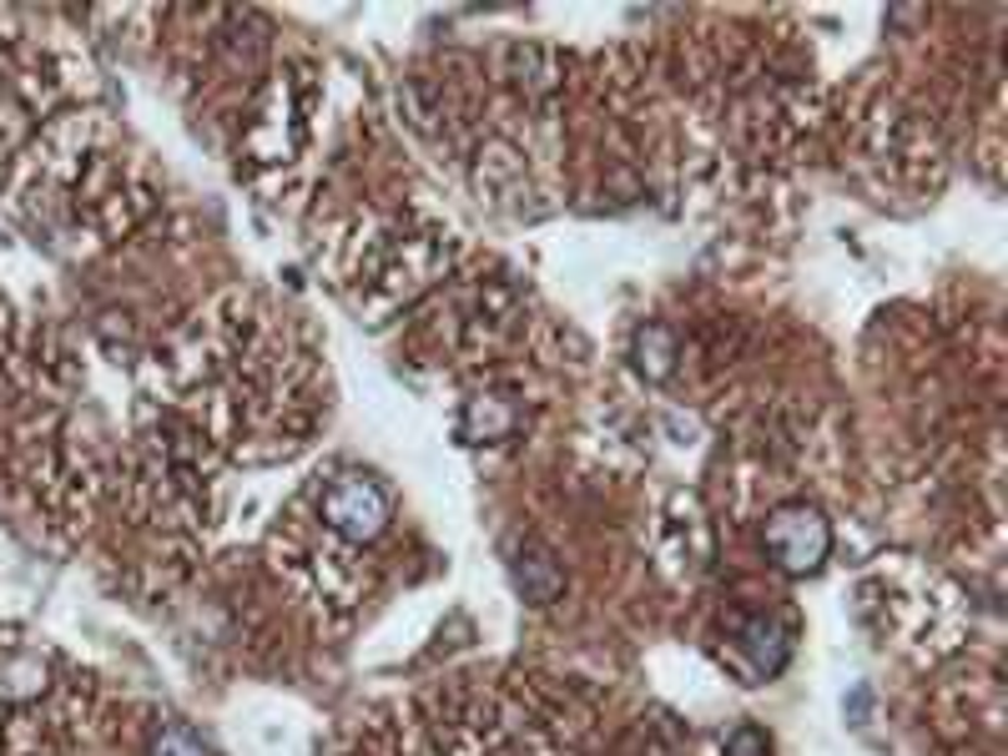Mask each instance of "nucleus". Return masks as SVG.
I'll list each match as a JSON object with an SVG mask.
<instances>
[{"label":"nucleus","instance_id":"7","mask_svg":"<svg viewBox=\"0 0 1008 756\" xmlns=\"http://www.w3.org/2000/svg\"><path fill=\"white\" fill-rule=\"evenodd\" d=\"M726 746H732V756H761V752H767V742H761V731H751V727H742Z\"/></svg>","mask_w":1008,"mask_h":756},{"label":"nucleus","instance_id":"1","mask_svg":"<svg viewBox=\"0 0 1008 756\" xmlns=\"http://www.w3.org/2000/svg\"><path fill=\"white\" fill-rule=\"evenodd\" d=\"M767 550L787 575H812L832 550V524L817 505H782L767 520Z\"/></svg>","mask_w":1008,"mask_h":756},{"label":"nucleus","instance_id":"2","mask_svg":"<svg viewBox=\"0 0 1008 756\" xmlns=\"http://www.w3.org/2000/svg\"><path fill=\"white\" fill-rule=\"evenodd\" d=\"M323 520L348 540H373L388 524V495L363 474H338L323 489Z\"/></svg>","mask_w":1008,"mask_h":756},{"label":"nucleus","instance_id":"6","mask_svg":"<svg viewBox=\"0 0 1008 756\" xmlns=\"http://www.w3.org/2000/svg\"><path fill=\"white\" fill-rule=\"evenodd\" d=\"M505 434L510 429V409H495V399H484V404H474L470 409V434Z\"/></svg>","mask_w":1008,"mask_h":756},{"label":"nucleus","instance_id":"3","mask_svg":"<svg viewBox=\"0 0 1008 756\" xmlns=\"http://www.w3.org/2000/svg\"><path fill=\"white\" fill-rule=\"evenodd\" d=\"M46 691V666L30 656H15L0 666V702H36Z\"/></svg>","mask_w":1008,"mask_h":756},{"label":"nucleus","instance_id":"4","mask_svg":"<svg viewBox=\"0 0 1008 756\" xmlns=\"http://www.w3.org/2000/svg\"><path fill=\"white\" fill-rule=\"evenodd\" d=\"M514 575H520V591H525L530 600H539V605L555 600L560 585H565V580H560V565H555L545 550H530V560L514 565Z\"/></svg>","mask_w":1008,"mask_h":756},{"label":"nucleus","instance_id":"5","mask_svg":"<svg viewBox=\"0 0 1008 756\" xmlns=\"http://www.w3.org/2000/svg\"><path fill=\"white\" fill-rule=\"evenodd\" d=\"M152 756H208V746L197 742L187 727H166L152 742Z\"/></svg>","mask_w":1008,"mask_h":756}]
</instances>
